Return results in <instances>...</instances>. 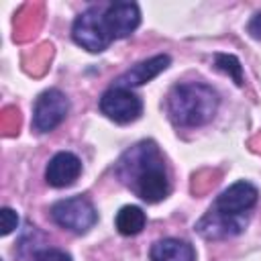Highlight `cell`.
<instances>
[{
  "label": "cell",
  "instance_id": "obj_1",
  "mask_svg": "<svg viewBox=\"0 0 261 261\" xmlns=\"http://www.w3.org/2000/svg\"><path fill=\"white\" fill-rule=\"evenodd\" d=\"M116 173L120 181L130 188L141 200L155 204L167 198L169 177L165 171L163 157L153 141H143L130 147L118 161Z\"/></svg>",
  "mask_w": 261,
  "mask_h": 261
},
{
  "label": "cell",
  "instance_id": "obj_7",
  "mask_svg": "<svg viewBox=\"0 0 261 261\" xmlns=\"http://www.w3.org/2000/svg\"><path fill=\"white\" fill-rule=\"evenodd\" d=\"M259 200V190L249 181H237L228 186L214 202L212 210L226 214V216H241L247 210H251Z\"/></svg>",
  "mask_w": 261,
  "mask_h": 261
},
{
  "label": "cell",
  "instance_id": "obj_16",
  "mask_svg": "<svg viewBox=\"0 0 261 261\" xmlns=\"http://www.w3.org/2000/svg\"><path fill=\"white\" fill-rule=\"evenodd\" d=\"M35 261H71V255L61 249H43L35 255Z\"/></svg>",
  "mask_w": 261,
  "mask_h": 261
},
{
  "label": "cell",
  "instance_id": "obj_10",
  "mask_svg": "<svg viewBox=\"0 0 261 261\" xmlns=\"http://www.w3.org/2000/svg\"><path fill=\"white\" fill-rule=\"evenodd\" d=\"M169 61H171L169 55H153V57H149V59H145V61L133 65L128 71H124V73L118 77L116 86H120V88L143 86V84L151 82L153 77H157L161 71H165V69L169 67Z\"/></svg>",
  "mask_w": 261,
  "mask_h": 261
},
{
  "label": "cell",
  "instance_id": "obj_14",
  "mask_svg": "<svg viewBox=\"0 0 261 261\" xmlns=\"http://www.w3.org/2000/svg\"><path fill=\"white\" fill-rule=\"evenodd\" d=\"M214 59H216V67H218V69H222V71H226V73L234 80V84H237V86H241V84H243V65H241V61H239L234 55L218 53Z\"/></svg>",
  "mask_w": 261,
  "mask_h": 261
},
{
  "label": "cell",
  "instance_id": "obj_4",
  "mask_svg": "<svg viewBox=\"0 0 261 261\" xmlns=\"http://www.w3.org/2000/svg\"><path fill=\"white\" fill-rule=\"evenodd\" d=\"M71 37L82 49L90 53L104 51L112 41V35L108 33L106 22H104V14H100L98 8H90L73 20Z\"/></svg>",
  "mask_w": 261,
  "mask_h": 261
},
{
  "label": "cell",
  "instance_id": "obj_6",
  "mask_svg": "<svg viewBox=\"0 0 261 261\" xmlns=\"http://www.w3.org/2000/svg\"><path fill=\"white\" fill-rule=\"evenodd\" d=\"M67 112H69V100L65 98V94L55 88L45 90L37 98L33 108V128L37 133H49L57 124H61Z\"/></svg>",
  "mask_w": 261,
  "mask_h": 261
},
{
  "label": "cell",
  "instance_id": "obj_12",
  "mask_svg": "<svg viewBox=\"0 0 261 261\" xmlns=\"http://www.w3.org/2000/svg\"><path fill=\"white\" fill-rule=\"evenodd\" d=\"M151 261H196V251L179 239H161L151 247Z\"/></svg>",
  "mask_w": 261,
  "mask_h": 261
},
{
  "label": "cell",
  "instance_id": "obj_3",
  "mask_svg": "<svg viewBox=\"0 0 261 261\" xmlns=\"http://www.w3.org/2000/svg\"><path fill=\"white\" fill-rule=\"evenodd\" d=\"M51 218L61 228L71 230L75 234H84L96 224L98 212L88 198L73 196V198H65V200L55 202L51 206Z\"/></svg>",
  "mask_w": 261,
  "mask_h": 261
},
{
  "label": "cell",
  "instance_id": "obj_15",
  "mask_svg": "<svg viewBox=\"0 0 261 261\" xmlns=\"http://www.w3.org/2000/svg\"><path fill=\"white\" fill-rule=\"evenodd\" d=\"M16 224H18V216H16V212L12 210V208H2L0 210V232L2 234H10L14 228H16Z\"/></svg>",
  "mask_w": 261,
  "mask_h": 261
},
{
  "label": "cell",
  "instance_id": "obj_17",
  "mask_svg": "<svg viewBox=\"0 0 261 261\" xmlns=\"http://www.w3.org/2000/svg\"><path fill=\"white\" fill-rule=\"evenodd\" d=\"M247 33H249L253 39H261V12H257V14L249 20V24H247Z\"/></svg>",
  "mask_w": 261,
  "mask_h": 261
},
{
  "label": "cell",
  "instance_id": "obj_9",
  "mask_svg": "<svg viewBox=\"0 0 261 261\" xmlns=\"http://www.w3.org/2000/svg\"><path fill=\"white\" fill-rule=\"evenodd\" d=\"M80 173H82L80 157L69 151H59L49 159L45 169V179L53 188H67L80 177Z\"/></svg>",
  "mask_w": 261,
  "mask_h": 261
},
{
  "label": "cell",
  "instance_id": "obj_8",
  "mask_svg": "<svg viewBox=\"0 0 261 261\" xmlns=\"http://www.w3.org/2000/svg\"><path fill=\"white\" fill-rule=\"evenodd\" d=\"M104 22L112 39H124L141 24V10L135 2H114L104 10Z\"/></svg>",
  "mask_w": 261,
  "mask_h": 261
},
{
  "label": "cell",
  "instance_id": "obj_11",
  "mask_svg": "<svg viewBox=\"0 0 261 261\" xmlns=\"http://www.w3.org/2000/svg\"><path fill=\"white\" fill-rule=\"evenodd\" d=\"M243 226H245V220L241 216H226L210 208L196 228L206 239H220V237H230V234L241 232Z\"/></svg>",
  "mask_w": 261,
  "mask_h": 261
},
{
  "label": "cell",
  "instance_id": "obj_5",
  "mask_svg": "<svg viewBox=\"0 0 261 261\" xmlns=\"http://www.w3.org/2000/svg\"><path fill=\"white\" fill-rule=\"evenodd\" d=\"M100 110L110 120H114L118 124H126V122H133V120H137L141 116L143 102L128 88L112 86V88H108L102 94V98H100Z\"/></svg>",
  "mask_w": 261,
  "mask_h": 261
},
{
  "label": "cell",
  "instance_id": "obj_13",
  "mask_svg": "<svg viewBox=\"0 0 261 261\" xmlns=\"http://www.w3.org/2000/svg\"><path fill=\"white\" fill-rule=\"evenodd\" d=\"M145 222H147V216L139 206H122L116 212V218H114L116 230L124 237L139 234L145 228Z\"/></svg>",
  "mask_w": 261,
  "mask_h": 261
},
{
  "label": "cell",
  "instance_id": "obj_2",
  "mask_svg": "<svg viewBox=\"0 0 261 261\" xmlns=\"http://www.w3.org/2000/svg\"><path fill=\"white\" fill-rule=\"evenodd\" d=\"M216 108L218 94L202 82L177 84L167 96V112L177 126H202L214 118Z\"/></svg>",
  "mask_w": 261,
  "mask_h": 261
}]
</instances>
